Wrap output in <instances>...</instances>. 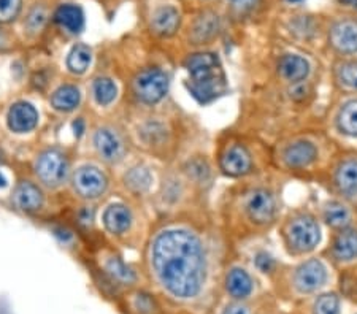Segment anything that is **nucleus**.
<instances>
[{"mask_svg":"<svg viewBox=\"0 0 357 314\" xmlns=\"http://www.w3.org/2000/svg\"><path fill=\"white\" fill-rule=\"evenodd\" d=\"M151 265L165 292L181 301L197 299L208 281L205 244L189 228L159 233L151 246Z\"/></svg>","mask_w":357,"mask_h":314,"instance_id":"nucleus-1","label":"nucleus"},{"mask_svg":"<svg viewBox=\"0 0 357 314\" xmlns=\"http://www.w3.org/2000/svg\"><path fill=\"white\" fill-rule=\"evenodd\" d=\"M189 73V91L200 104H208L226 89L220 57L215 53H195L184 62Z\"/></svg>","mask_w":357,"mask_h":314,"instance_id":"nucleus-2","label":"nucleus"},{"mask_svg":"<svg viewBox=\"0 0 357 314\" xmlns=\"http://www.w3.org/2000/svg\"><path fill=\"white\" fill-rule=\"evenodd\" d=\"M281 233L284 246L294 256L312 253L321 242L319 222L308 211H296L291 214L281 228Z\"/></svg>","mask_w":357,"mask_h":314,"instance_id":"nucleus-3","label":"nucleus"},{"mask_svg":"<svg viewBox=\"0 0 357 314\" xmlns=\"http://www.w3.org/2000/svg\"><path fill=\"white\" fill-rule=\"evenodd\" d=\"M241 208L248 221L256 227L273 224L278 214V202H276L275 192L264 186L246 191L241 198Z\"/></svg>","mask_w":357,"mask_h":314,"instance_id":"nucleus-4","label":"nucleus"},{"mask_svg":"<svg viewBox=\"0 0 357 314\" xmlns=\"http://www.w3.org/2000/svg\"><path fill=\"white\" fill-rule=\"evenodd\" d=\"M169 75L158 67H149L142 70L134 78V93L143 104L154 105L169 93Z\"/></svg>","mask_w":357,"mask_h":314,"instance_id":"nucleus-5","label":"nucleus"},{"mask_svg":"<svg viewBox=\"0 0 357 314\" xmlns=\"http://www.w3.org/2000/svg\"><path fill=\"white\" fill-rule=\"evenodd\" d=\"M327 278L329 275H327L326 265L322 264V260L313 257L294 268L292 284L298 294L308 295L324 288Z\"/></svg>","mask_w":357,"mask_h":314,"instance_id":"nucleus-6","label":"nucleus"},{"mask_svg":"<svg viewBox=\"0 0 357 314\" xmlns=\"http://www.w3.org/2000/svg\"><path fill=\"white\" fill-rule=\"evenodd\" d=\"M36 171L38 178L46 186L56 187L66 181L68 173L67 157L57 150H48L42 152L37 159Z\"/></svg>","mask_w":357,"mask_h":314,"instance_id":"nucleus-7","label":"nucleus"},{"mask_svg":"<svg viewBox=\"0 0 357 314\" xmlns=\"http://www.w3.org/2000/svg\"><path fill=\"white\" fill-rule=\"evenodd\" d=\"M73 187L84 198H97L107 191L108 180L102 170L92 165H84L75 171Z\"/></svg>","mask_w":357,"mask_h":314,"instance_id":"nucleus-8","label":"nucleus"},{"mask_svg":"<svg viewBox=\"0 0 357 314\" xmlns=\"http://www.w3.org/2000/svg\"><path fill=\"white\" fill-rule=\"evenodd\" d=\"M329 42L340 54L357 53V21L342 18L333 22L329 31Z\"/></svg>","mask_w":357,"mask_h":314,"instance_id":"nucleus-9","label":"nucleus"},{"mask_svg":"<svg viewBox=\"0 0 357 314\" xmlns=\"http://www.w3.org/2000/svg\"><path fill=\"white\" fill-rule=\"evenodd\" d=\"M94 148L97 154L108 164L123 161L126 154V145L121 135L108 127L97 129L94 134Z\"/></svg>","mask_w":357,"mask_h":314,"instance_id":"nucleus-10","label":"nucleus"},{"mask_svg":"<svg viewBox=\"0 0 357 314\" xmlns=\"http://www.w3.org/2000/svg\"><path fill=\"white\" fill-rule=\"evenodd\" d=\"M220 167L224 175L232 176V178L245 176L251 173L252 157L243 145H232L222 152L220 159Z\"/></svg>","mask_w":357,"mask_h":314,"instance_id":"nucleus-11","label":"nucleus"},{"mask_svg":"<svg viewBox=\"0 0 357 314\" xmlns=\"http://www.w3.org/2000/svg\"><path fill=\"white\" fill-rule=\"evenodd\" d=\"M224 288L234 300L245 301L255 292V279L245 268L232 267L224 278Z\"/></svg>","mask_w":357,"mask_h":314,"instance_id":"nucleus-12","label":"nucleus"},{"mask_svg":"<svg viewBox=\"0 0 357 314\" xmlns=\"http://www.w3.org/2000/svg\"><path fill=\"white\" fill-rule=\"evenodd\" d=\"M283 159L287 167L305 168L318 159V150L312 141L297 140L286 148Z\"/></svg>","mask_w":357,"mask_h":314,"instance_id":"nucleus-13","label":"nucleus"},{"mask_svg":"<svg viewBox=\"0 0 357 314\" xmlns=\"http://www.w3.org/2000/svg\"><path fill=\"white\" fill-rule=\"evenodd\" d=\"M331 256L337 262H351L357 259V228H342L333 237Z\"/></svg>","mask_w":357,"mask_h":314,"instance_id":"nucleus-14","label":"nucleus"},{"mask_svg":"<svg viewBox=\"0 0 357 314\" xmlns=\"http://www.w3.org/2000/svg\"><path fill=\"white\" fill-rule=\"evenodd\" d=\"M220 16L213 11H204L191 26V40L195 45H208L220 33Z\"/></svg>","mask_w":357,"mask_h":314,"instance_id":"nucleus-15","label":"nucleus"},{"mask_svg":"<svg viewBox=\"0 0 357 314\" xmlns=\"http://www.w3.org/2000/svg\"><path fill=\"white\" fill-rule=\"evenodd\" d=\"M38 113L36 108L27 102H18L8 111V127L13 132L24 134L37 125Z\"/></svg>","mask_w":357,"mask_h":314,"instance_id":"nucleus-16","label":"nucleus"},{"mask_svg":"<svg viewBox=\"0 0 357 314\" xmlns=\"http://www.w3.org/2000/svg\"><path fill=\"white\" fill-rule=\"evenodd\" d=\"M181 15L172 5H162L153 13L151 27L160 37H172L180 29Z\"/></svg>","mask_w":357,"mask_h":314,"instance_id":"nucleus-17","label":"nucleus"},{"mask_svg":"<svg viewBox=\"0 0 357 314\" xmlns=\"http://www.w3.org/2000/svg\"><path fill=\"white\" fill-rule=\"evenodd\" d=\"M280 77L289 83H302L310 75V62L298 54H284L278 61Z\"/></svg>","mask_w":357,"mask_h":314,"instance_id":"nucleus-18","label":"nucleus"},{"mask_svg":"<svg viewBox=\"0 0 357 314\" xmlns=\"http://www.w3.org/2000/svg\"><path fill=\"white\" fill-rule=\"evenodd\" d=\"M333 181H335L337 191L343 197H357V159H347L340 164Z\"/></svg>","mask_w":357,"mask_h":314,"instance_id":"nucleus-19","label":"nucleus"},{"mask_svg":"<svg viewBox=\"0 0 357 314\" xmlns=\"http://www.w3.org/2000/svg\"><path fill=\"white\" fill-rule=\"evenodd\" d=\"M132 224L130 210L123 203H113L103 213V226L110 233L121 235V233L128 232Z\"/></svg>","mask_w":357,"mask_h":314,"instance_id":"nucleus-20","label":"nucleus"},{"mask_svg":"<svg viewBox=\"0 0 357 314\" xmlns=\"http://www.w3.org/2000/svg\"><path fill=\"white\" fill-rule=\"evenodd\" d=\"M13 198L16 207L21 208L22 211H37L43 203L42 191L29 181L21 182V185L16 187Z\"/></svg>","mask_w":357,"mask_h":314,"instance_id":"nucleus-21","label":"nucleus"},{"mask_svg":"<svg viewBox=\"0 0 357 314\" xmlns=\"http://www.w3.org/2000/svg\"><path fill=\"white\" fill-rule=\"evenodd\" d=\"M54 21L72 33H78L84 27V13L77 5H61L54 13Z\"/></svg>","mask_w":357,"mask_h":314,"instance_id":"nucleus-22","label":"nucleus"},{"mask_svg":"<svg viewBox=\"0 0 357 314\" xmlns=\"http://www.w3.org/2000/svg\"><path fill=\"white\" fill-rule=\"evenodd\" d=\"M322 219L326 221V224L335 228V230H342L351 226V213L349 210L344 207L342 202L337 200H329L322 207Z\"/></svg>","mask_w":357,"mask_h":314,"instance_id":"nucleus-23","label":"nucleus"},{"mask_svg":"<svg viewBox=\"0 0 357 314\" xmlns=\"http://www.w3.org/2000/svg\"><path fill=\"white\" fill-rule=\"evenodd\" d=\"M82 100V94H79L78 88L72 84L61 86L51 97V105L59 111H72L79 105Z\"/></svg>","mask_w":357,"mask_h":314,"instance_id":"nucleus-24","label":"nucleus"},{"mask_svg":"<svg viewBox=\"0 0 357 314\" xmlns=\"http://www.w3.org/2000/svg\"><path fill=\"white\" fill-rule=\"evenodd\" d=\"M126 186L129 187L132 192L142 194L146 192L153 185V175L145 165H137V167L130 168L124 176Z\"/></svg>","mask_w":357,"mask_h":314,"instance_id":"nucleus-25","label":"nucleus"},{"mask_svg":"<svg viewBox=\"0 0 357 314\" xmlns=\"http://www.w3.org/2000/svg\"><path fill=\"white\" fill-rule=\"evenodd\" d=\"M337 127L343 135L357 136V100H351L340 108Z\"/></svg>","mask_w":357,"mask_h":314,"instance_id":"nucleus-26","label":"nucleus"},{"mask_svg":"<svg viewBox=\"0 0 357 314\" xmlns=\"http://www.w3.org/2000/svg\"><path fill=\"white\" fill-rule=\"evenodd\" d=\"M91 61H92L91 48L86 47L83 43H79V45H75L70 53H68L67 67L72 73L82 75V73L88 70V67L91 65Z\"/></svg>","mask_w":357,"mask_h":314,"instance_id":"nucleus-27","label":"nucleus"},{"mask_svg":"<svg viewBox=\"0 0 357 314\" xmlns=\"http://www.w3.org/2000/svg\"><path fill=\"white\" fill-rule=\"evenodd\" d=\"M92 93H94L97 104L110 105L112 102L116 99L118 88H116V84L113 83V79L102 77V78H97L94 81V86H92Z\"/></svg>","mask_w":357,"mask_h":314,"instance_id":"nucleus-28","label":"nucleus"},{"mask_svg":"<svg viewBox=\"0 0 357 314\" xmlns=\"http://www.w3.org/2000/svg\"><path fill=\"white\" fill-rule=\"evenodd\" d=\"M107 273L114 279V281H118L121 284H130L135 281V273L132 272V268L126 265L119 257H112V259H108Z\"/></svg>","mask_w":357,"mask_h":314,"instance_id":"nucleus-29","label":"nucleus"},{"mask_svg":"<svg viewBox=\"0 0 357 314\" xmlns=\"http://www.w3.org/2000/svg\"><path fill=\"white\" fill-rule=\"evenodd\" d=\"M313 314H340V297L335 292H326L316 297Z\"/></svg>","mask_w":357,"mask_h":314,"instance_id":"nucleus-30","label":"nucleus"},{"mask_svg":"<svg viewBox=\"0 0 357 314\" xmlns=\"http://www.w3.org/2000/svg\"><path fill=\"white\" fill-rule=\"evenodd\" d=\"M335 73L340 83H343L344 86H348V88L357 91V62H340L335 68Z\"/></svg>","mask_w":357,"mask_h":314,"instance_id":"nucleus-31","label":"nucleus"},{"mask_svg":"<svg viewBox=\"0 0 357 314\" xmlns=\"http://www.w3.org/2000/svg\"><path fill=\"white\" fill-rule=\"evenodd\" d=\"M186 173L189 178L197 182H206L210 180V167L205 164V161H200V159H194V161L186 165Z\"/></svg>","mask_w":357,"mask_h":314,"instance_id":"nucleus-32","label":"nucleus"},{"mask_svg":"<svg viewBox=\"0 0 357 314\" xmlns=\"http://www.w3.org/2000/svg\"><path fill=\"white\" fill-rule=\"evenodd\" d=\"M22 0H0V22L13 21L21 11Z\"/></svg>","mask_w":357,"mask_h":314,"instance_id":"nucleus-33","label":"nucleus"},{"mask_svg":"<svg viewBox=\"0 0 357 314\" xmlns=\"http://www.w3.org/2000/svg\"><path fill=\"white\" fill-rule=\"evenodd\" d=\"M255 265L259 272L272 275L276 268H278V262H276L275 257L267 253V251H257L255 256Z\"/></svg>","mask_w":357,"mask_h":314,"instance_id":"nucleus-34","label":"nucleus"},{"mask_svg":"<svg viewBox=\"0 0 357 314\" xmlns=\"http://www.w3.org/2000/svg\"><path fill=\"white\" fill-rule=\"evenodd\" d=\"M142 134H143V136H145L149 145H153V143L156 145V143H160L165 139V129L158 123L146 124L145 127H143Z\"/></svg>","mask_w":357,"mask_h":314,"instance_id":"nucleus-35","label":"nucleus"},{"mask_svg":"<svg viewBox=\"0 0 357 314\" xmlns=\"http://www.w3.org/2000/svg\"><path fill=\"white\" fill-rule=\"evenodd\" d=\"M45 22H46V11L43 7H36L31 11V13H29L27 27L31 29L32 32L40 31V29L43 27Z\"/></svg>","mask_w":357,"mask_h":314,"instance_id":"nucleus-36","label":"nucleus"},{"mask_svg":"<svg viewBox=\"0 0 357 314\" xmlns=\"http://www.w3.org/2000/svg\"><path fill=\"white\" fill-rule=\"evenodd\" d=\"M135 308L142 314H151L154 311V300L149 299V295H145V294L137 295Z\"/></svg>","mask_w":357,"mask_h":314,"instance_id":"nucleus-37","label":"nucleus"},{"mask_svg":"<svg viewBox=\"0 0 357 314\" xmlns=\"http://www.w3.org/2000/svg\"><path fill=\"white\" fill-rule=\"evenodd\" d=\"M261 0H229V3L232 5L234 10L240 11V13H246V11L255 10Z\"/></svg>","mask_w":357,"mask_h":314,"instance_id":"nucleus-38","label":"nucleus"},{"mask_svg":"<svg viewBox=\"0 0 357 314\" xmlns=\"http://www.w3.org/2000/svg\"><path fill=\"white\" fill-rule=\"evenodd\" d=\"M222 314H251V308L248 306L245 301L234 300L232 304L226 305Z\"/></svg>","mask_w":357,"mask_h":314,"instance_id":"nucleus-39","label":"nucleus"},{"mask_svg":"<svg viewBox=\"0 0 357 314\" xmlns=\"http://www.w3.org/2000/svg\"><path fill=\"white\" fill-rule=\"evenodd\" d=\"M73 132L77 136H82L84 132V121L83 119H77V121L73 123Z\"/></svg>","mask_w":357,"mask_h":314,"instance_id":"nucleus-40","label":"nucleus"},{"mask_svg":"<svg viewBox=\"0 0 357 314\" xmlns=\"http://www.w3.org/2000/svg\"><path fill=\"white\" fill-rule=\"evenodd\" d=\"M340 2H342L343 5H347V7L357 10V0H340Z\"/></svg>","mask_w":357,"mask_h":314,"instance_id":"nucleus-41","label":"nucleus"},{"mask_svg":"<svg viewBox=\"0 0 357 314\" xmlns=\"http://www.w3.org/2000/svg\"><path fill=\"white\" fill-rule=\"evenodd\" d=\"M7 186V178H5L2 171H0V187H5Z\"/></svg>","mask_w":357,"mask_h":314,"instance_id":"nucleus-42","label":"nucleus"},{"mask_svg":"<svg viewBox=\"0 0 357 314\" xmlns=\"http://www.w3.org/2000/svg\"><path fill=\"white\" fill-rule=\"evenodd\" d=\"M287 2H289V3H301V2H303V0H287Z\"/></svg>","mask_w":357,"mask_h":314,"instance_id":"nucleus-43","label":"nucleus"}]
</instances>
